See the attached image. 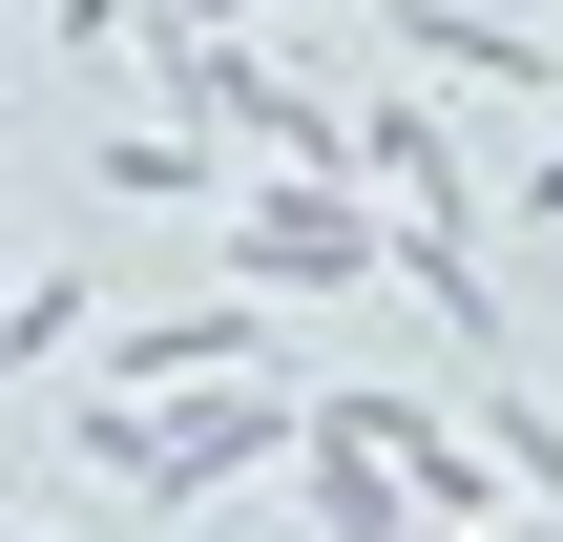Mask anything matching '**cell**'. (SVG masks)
I'll return each instance as SVG.
<instances>
[{
  "mask_svg": "<svg viewBox=\"0 0 563 542\" xmlns=\"http://www.w3.org/2000/svg\"><path fill=\"white\" fill-rule=\"evenodd\" d=\"M522 230H563V146H543V167H522Z\"/></svg>",
  "mask_w": 563,
  "mask_h": 542,
  "instance_id": "obj_2",
  "label": "cell"
},
{
  "mask_svg": "<svg viewBox=\"0 0 563 542\" xmlns=\"http://www.w3.org/2000/svg\"><path fill=\"white\" fill-rule=\"evenodd\" d=\"M230 251H251L272 292H334V272H355V209H334V188H251V209H230Z\"/></svg>",
  "mask_w": 563,
  "mask_h": 542,
  "instance_id": "obj_1",
  "label": "cell"
}]
</instances>
